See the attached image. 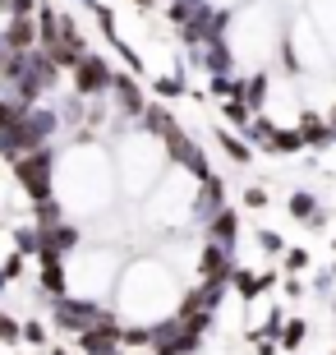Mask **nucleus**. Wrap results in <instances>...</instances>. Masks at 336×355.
Segmentation results:
<instances>
[{"label": "nucleus", "mask_w": 336, "mask_h": 355, "mask_svg": "<svg viewBox=\"0 0 336 355\" xmlns=\"http://www.w3.org/2000/svg\"><path fill=\"white\" fill-rule=\"evenodd\" d=\"M14 175H19V184L28 189L33 203L51 198V153L33 148V153H24V157H14Z\"/></svg>", "instance_id": "nucleus-1"}, {"label": "nucleus", "mask_w": 336, "mask_h": 355, "mask_svg": "<svg viewBox=\"0 0 336 355\" xmlns=\"http://www.w3.org/2000/svg\"><path fill=\"white\" fill-rule=\"evenodd\" d=\"M161 139H166V148H170V157L180 162L184 171H194L198 180H207V175H212V166H207V157H203V148H198L194 139H189V134L180 130V125H170V130L161 134Z\"/></svg>", "instance_id": "nucleus-2"}, {"label": "nucleus", "mask_w": 336, "mask_h": 355, "mask_svg": "<svg viewBox=\"0 0 336 355\" xmlns=\"http://www.w3.org/2000/svg\"><path fill=\"white\" fill-rule=\"evenodd\" d=\"M111 88V65H106L102 55H83L74 65V92H83V97H97V92Z\"/></svg>", "instance_id": "nucleus-3"}, {"label": "nucleus", "mask_w": 336, "mask_h": 355, "mask_svg": "<svg viewBox=\"0 0 336 355\" xmlns=\"http://www.w3.org/2000/svg\"><path fill=\"white\" fill-rule=\"evenodd\" d=\"M120 337H125V332H120L116 323H106V318H102L97 328H83V342H78V346H83L88 355H111Z\"/></svg>", "instance_id": "nucleus-4"}, {"label": "nucleus", "mask_w": 336, "mask_h": 355, "mask_svg": "<svg viewBox=\"0 0 336 355\" xmlns=\"http://www.w3.org/2000/svg\"><path fill=\"white\" fill-rule=\"evenodd\" d=\"M5 46L19 55H28L33 46H37V19L33 14H24V19H10V28H5Z\"/></svg>", "instance_id": "nucleus-5"}, {"label": "nucleus", "mask_w": 336, "mask_h": 355, "mask_svg": "<svg viewBox=\"0 0 336 355\" xmlns=\"http://www.w3.org/2000/svg\"><path fill=\"white\" fill-rule=\"evenodd\" d=\"M198 272H203V282H226V272H231V263H226V245H207L203 250V263H198Z\"/></svg>", "instance_id": "nucleus-6"}, {"label": "nucleus", "mask_w": 336, "mask_h": 355, "mask_svg": "<svg viewBox=\"0 0 336 355\" xmlns=\"http://www.w3.org/2000/svg\"><path fill=\"white\" fill-rule=\"evenodd\" d=\"M111 92L120 97V106H125V111H134V116H143V97H139V83H134L130 74H111Z\"/></svg>", "instance_id": "nucleus-7"}, {"label": "nucleus", "mask_w": 336, "mask_h": 355, "mask_svg": "<svg viewBox=\"0 0 336 355\" xmlns=\"http://www.w3.org/2000/svg\"><path fill=\"white\" fill-rule=\"evenodd\" d=\"M336 130H327L323 125V116H318V111H304V116H299V139H304V144H313V148H323L327 139H332Z\"/></svg>", "instance_id": "nucleus-8"}, {"label": "nucleus", "mask_w": 336, "mask_h": 355, "mask_svg": "<svg viewBox=\"0 0 336 355\" xmlns=\"http://www.w3.org/2000/svg\"><path fill=\"white\" fill-rule=\"evenodd\" d=\"M235 231H240V217H235V208H217V217H212V240H217V245H231Z\"/></svg>", "instance_id": "nucleus-9"}, {"label": "nucleus", "mask_w": 336, "mask_h": 355, "mask_svg": "<svg viewBox=\"0 0 336 355\" xmlns=\"http://www.w3.org/2000/svg\"><path fill=\"white\" fill-rule=\"evenodd\" d=\"M240 102H245L249 111H258V106L267 102V79H263V74H254V79H245V83H240Z\"/></svg>", "instance_id": "nucleus-10"}, {"label": "nucleus", "mask_w": 336, "mask_h": 355, "mask_svg": "<svg viewBox=\"0 0 336 355\" xmlns=\"http://www.w3.org/2000/svg\"><path fill=\"white\" fill-rule=\"evenodd\" d=\"M263 148H267V153H299L304 139H299V130H272V139Z\"/></svg>", "instance_id": "nucleus-11"}, {"label": "nucleus", "mask_w": 336, "mask_h": 355, "mask_svg": "<svg viewBox=\"0 0 336 355\" xmlns=\"http://www.w3.org/2000/svg\"><path fill=\"white\" fill-rule=\"evenodd\" d=\"M217 144L226 148V157H231V162H240V166H249V162H254V153H249V144H240V139H235V134L217 130Z\"/></svg>", "instance_id": "nucleus-12"}, {"label": "nucleus", "mask_w": 336, "mask_h": 355, "mask_svg": "<svg viewBox=\"0 0 336 355\" xmlns=\"http://www.w3.org/2000/svg\"><path fill=\"white\" fill-rule=\"evenodd\" d=\"M19 120H24V102H0V134L14 130Z\"/></svg>", "instance_id": "nucleus-13"}, {"label": "nucleus", "mask_w": 336, "mask_h": 355, "mask_svg": "<svg viewBox=\"0 0 336 355\" xmlns=\"http://www.w3.org/2000/svg\"><path fill=\"white\" fill-rule=\"evenodd\" d=\"M249 116H254V111H249L240 97H231V102H226V120H231V125H245V130H249Z\"/></svg>", "instance_id": "nucleus-14"}, {"label": "nucleus", "mask_w": 336, "mask_h": 355, "mask_svg": "<svg viewBox=\"0 0 336 355\" xmlns=\"http://www.w3.org/2000/svg\"><path fill=\"white\" fill-rule=\"evenodd\" d=\"M0 10L10 19H24V14H37V0H0Z\"/></svg>", "instance_id": "nucleus-15"}, {"label": "nucleus", "mask_w": 336, "mask_h": 355, "mask_svg": "<svg viewBox=\"0 0 336 355\" xmlns=\"http://www.w3.org/2000/svg\"><path fill=\"white\" fill-rule=\"evenodd\" d=\"M235 291H240L245 300H254L263 286H258V277H254V272H235Z\"/></svg>", "instance_id": "nucleus-16"}, {"label": "nucleus", "mask_w": 336, "mask_h": 355, "mask_svg": "<svg viewBox=\"0 0 336 355\" xmlns=\"http://www.w3.org/2000/svg\"><path fill=\"white\" fill-rule=\"evenodd\" d=\"M152 88H157V97H184V83L180 79H157Z\"/></svg>", "instance_id": "nucleus-17"}, {"label": "nucleus", "mask_w": 336, "mask_h": 355, "mask_svg": "<svg viewBox=\"0 0 336 355\" xmlns=\"http://www.w3.org/2000/svg\"><path fill=\"white\" fill-rule=\"evenodd\" d=\"M290 212H295V217H313V198L309 194H295V198H290Z\"/></svg>", "instance_id": "nucleus-18"}, {"label": "nucleus", "mask_w": 336, "mask_h": 355, "mask_svg": "<svg viewBox=\"0 0 336 355\" xmlns=\"http://www.w3.org/2000/svg\"><path fill=\"white\" fill-rule=\"evenodd\" d=\"M14 277H24V254H10L5 259V282H14Z\"/></svg>", "instance_id": "nucleus-19"}, {"label": "nucleus", "mask_w": 336, "mask_h": 355, "mask_svg": "<svg viewBox=\"0 0 336 355\" xmlns=\"http://www.w3.org/2000/svg\"><path fill=\"white\" fill-rule=\"evenodd\" d=\"M97 24H102V33H111V37H116V14L106 10V5H97Z\"/></svg>", "instance_id": "nucleus-20"}, {"label": "nucleus", "mask_w": 336, "mask_h": 355, "mask_svg": "<svg viewBox=\"0 0 336 355\" xmlns=\"http://www.w3.org/2000/svg\"><path fill=\"white\" fill-rule=\"evenodd\" d=\"M304 263H309V250H290L285 254V268H290V272H299Z\"/></svg>", "instance_id": "nucleus-21"}, {"label": "nucleus", "mask_w": 336, "mask_h": 355, "mask_svg": "<svg viewBox=\"0 0 336 355\" xmlns=\"http://www.w3.org/2000/svg\"><path fill=\"white\" fill-rule=\"evenodd\" d=\"M14 337H19V323L0 314V342H14Z\"/></svg>", "instance_id": "nucleus-22"}, {"label": "nucleus", "mask_w": 336, "mask_h": 355, "mask_svg": "<svg viewBox=\"0 0 336 355\" xmlns=\"http://www.w3.org/2000/svg\"><path fill=\"white\" fill-rule=\"evenodd\" d=\"M299 337H304V323H285V346H299Z\"/></svg>", "instance_id": "nucleus-23"}, {"label": "nucleus", "mask_w": 336, "mask_h": 355, "mask_svg": "<svg viewBox=\"0 0 336 355\" xmlns=\"http://www.w3.org/2000/svg\"><path fill=\"white\" fill-rule=\"evenodd\" d=\"M245 203H249V208H267V194H263L258 184H254V189H249V194H245Z\"/></svg>", "instance_id": "nucleus-24"}, {"label": "nucleus", "mask_w": 336, "mask_h": 355, "mask_svg": "<svg viewBox=\"0 0 336 355\" xmlns=\"http://www.w3.org/2000/svg\"><path fill=\"white\" fill-rule=\"evenodd\" d=\"M258 245H263V250H272V254H276V250H281V240H276V236H272V231H263V236H258Z\"/></svg>", "instance_id": "nucleus-25"}, {"label": "nucleus", "mask_w": 336, "mask_h": 355, "mask_svg": "<svg viewBox=\"0 0 336 355\" xmlns=\"http://www.w3.org/2000/svg\"><path fill=\"white\" fill-rule=\"evenodd\" d=\"M134 5H139L143 14H148V10H157V0H134Z\"/></svg>", "instance_id": "nucleus-26"}, {"label": "nucleus", "mask_w": 336, "mask_h": 355, "mask_svg": "<svg viewBox=\"0 0 336 355\" xmlns=\"http://www.w3.org/2000/svg\"><path fill=\"white\" fill-rule=\"evenodd\" d=\"M332 120H336V111H332Z\"/></svg>", "instance_id": "nucleus-27"}]
</instances>
